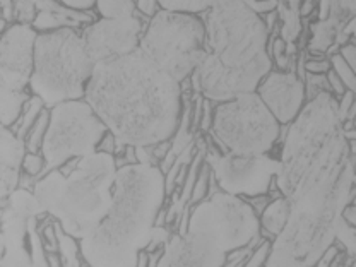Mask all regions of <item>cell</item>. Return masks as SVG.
Segmentation results:
<instances>
[{
  "label": "cell",
  "mask_w": 356,
  "mask_h": 267,
  "mask_svg": "<svg viewBox=\"0 0 356 267\" xmlns=\"http://www.w3.org/2000/svg\"><path fill=\"white\" fill-rule=\"evenodd\" d=\"M21 172L28 177H38L44 173V159L40 153H26L21 163Z\"/></svg>",
  "instance_id": "25"
},
{
  "label": "cell",
  "mask_w": 356,
  "mask_h": 267,
  "mask_svg": "<svg viewBox=\"0 0 356 267\" xmlns=\"http://www.w3.org/2000/svg\"><path fill=\"white\" fill-rule=\"evenodd\" d=\"M337 103V115H339V120L344 122L348 117V111H350L351 106L355 105V91H344L343 95L339 96V102L336 99Z\"/></svg>",
  "instance_id": "26"
},
{
  "label": "cell",
  "mask_w": 356,
  "mask_h": 267,
  "mask_svg": "<svg viewBox=\"0 0 356 267\" xmlns=\"http://www.w3.org/2000/svg\"><path fill=\"white\" fill-rule=\"evenodd\" d=\"M331 67H332L334 74H336V76L341 79V83L344 84V88H346L348 91H355V88H356L355 70L351 69V67L348 65L343 58H341L339 54H334L331 57Z\"/></svg>",
  "instance_id": "22"
},
{
  "label": "cell",
  "mask_w": 356,
  "mask_h": 267,
  "mask_svg": "<svg viewBox=\"0 0 356 267\" xmlns=\"http://www.w3.org/2000/svg\"><path fill=\"white\" fill-rule=\"evenodd\" d=\"M83 36L70 28L36 35L29 88L44 106L83 99L95 69Z\"/></svg>",
  "instance_id": "6"
},
{
  "label": "cell",
  "mask_w": 356,
  "mask_h": 267,
  "mask_svg": "<svg viewBox=\"0 0 356 267\" xmlns=\"http://www.w3.org/2000/svg\"><path fill=\"white\" fill-rule=\"evenodd\" d=\"M337 252H339V248H337V245L332 243L331 247H329L327 250H325L324 254H322L321 257L317 259V262H315L314 267H329V266H331L332 259L337 255Z\"/></svg>",
  "instance_id": "28"
},
{
  "label": "cell",
  "mask_w": 356,
  "mask_h": 267,
  "mask_svg": "<svg viewBox=\"0 0 356 267\" xmlns=\"http://www.w3.org/2000/svg\"><path fill=\"white\" fill-rule=\"evenodd\" d=\"M26 154L24 140L9 127L0 125V207L21 184V163Z\"/></svg>",
  "instance_id": "16"
},
{
  "label": "cell",
  "mask_w": 356,
  "mask_h": 267,
  "mask_svg": "<svg viewBox=\"0 0 356 267\" xmlns=\"http://www.w3.org/2000/svg\"><path fill=\"white\" fill-rule=\"evenodd\" d=\"M289 218L274 238L312 267L336 242L343 209L353 200L355 140H346L332 92L305 103L286 127L276 178Z\"/></svg>",
  "instance_id": "1"
},
{
  "label": "cell",
  "mask_w": 356,
  "mask_h": 267,
  "mask_svg": "<svg viewBox=\"0 0 356 267\" xmlns=\"http://www.w3.org/2000/svg\"><path fill=\"white\" fill-rule=\"evenodd\" d=\"M140 21L134 14L129 16H111L92 22L83 31L92 62L110 60L137 50L140 40Z\"/></svg>",
  "instance_id": "13"
},
{
  "label": "cell",
  "mask_w": 356,
  "mask_h": 267,
  "mask_svg": "<svg viewBox=\"0 0 356 267\" xmlns=\"http://www.w3.org/2000/svg\"><path fill=\"white\" fill-rule=\"evenodd\" d=\"M209 131L221 153L267 154L280 140L281 125L254 91L216 103Z\"/></svg>",
  "instance_id": "8"
},
{
  "label": "cell",
  "mask_w": 356,
  "mask_h": 267,
  "mask_svg": "<svg viewBox=\"0 0 356 267\" xmlns=\"http://www.w3.org/2000/svg\"><path fill=\"white\" fill-rule=\"evenodd\" d=\"M255 92L280 125H289L305 106V84L293 70L273 72L261 81Z\"/></svg>",
  "instance_id": "15"
},
{
  "label": "cell",
  "mask_w": 356,
  "mask_h": 267,
  "mask_svg": "<svg viewBox=\"0 0 356 267\" xmlns=\"http://www.w3.org/2000/svg\"><path fill=\"white\" fill-rule=\"evenodd\" d=\"M204 40V22L195 14L163 9L147 24L137 50L151 64L181 84L197 69Z\"/></svg>",
  "instance_id": "7"
},
{
  "label": "cell",
  "mask_w": 356,
  "mask_h": 267,
  "mask_svg": "<svg viewBox=\"0 0 356 267\" xmlns=\"http://www.w3.org/2000/svg\"><path fill=\"white\" fill-rule=\"evenodd\" d=\"M165 10H177V13H202V10H209L211 7L218 6V3L229 2V0H158ZM247 2V0H243Z\"/></svg>",
  "instance_id": "20"
},
{
  "label": "cell",
  "mask_w": 356,
  "mask_h": 267,
  "mask_svg": "<svg viewBox=\"0 0 356 267\" xmlns=\"http://www.w3.org/2000/svg\"><path fill=\"white\" fill-rule=\"evenodd\" d=\"M303 84H305L307 102L314 99L315 96H318L321 92H331L329 91V84H327V79H325V74L307 72V79H303Z\"/></svg>",
  "instance_id": "23"
},
{
  "label": "cell",
  "mask_w": 356,
  "mask_h": 267,
  "mask_svg": "<svg viewBox=\"0 0 356 267\" xmlns=\"http://www.w3.org/2000/svg\"><path fill=\"white\" fill-rule=\"evenodd\" d=\"M289 218V202L281 195V197L273 199L270 202H267V206L262 209L261 216H259V225L262 226V229L270 235L273 238H276L286 226Z\"/></svg>",
  "instance_id": "17"
},
{
  "label": "cell",
  "mask_w": 356,
  "mask_h": 267,
  "mask_svg": "<svg viewBox=\"0 0 356 267\" xmlns=\"http://www.w3.org/2000/svg\"><path fill=\"white\" fill-rule=\"evenodd\" d=\"M36 33L29 24H14L0 38V125L10 127L19 118L29 96L26 88L33 70Z\"/></svg>",
  "instance_id": "11"
},
{
  "label": "cell",
  "mask_w": 356,
  "mask_h": 267,
  "mask_svg": "<svg viewBox=\"0 0 356 267\" xmlns=\"http://www.w3.org/2000/svg\"><path fill=\"white\" fill-rule=\"evenodd\" d=\"M329 69H331V65L325 60H310L305 64V70L310 74H325Z\"/></svg>",
  "instance_id": "30"
},
{
  "label": "cell",
  "mask_w": 356,
  "mask_h": 267,
  "mask_svg": "<svg viewBox=\"0 0 356 267\" xmlns=\"http://www.w3.org/2000/svg\"><path fill=\"white\" fill-rule=\"evenodd\" d=\"M43 106H44L43 102L40 98H36V96L29 98L28 102L24 103V106H22L19 118H17V120L9 127L10 131L16 134L19 139L24 140L26 134H28L29 129H31L33 122L36 120V117H38L40 111L43 110Z\"/></svg>",
  "instance_id": "18"
},
{
  "label": "cell",
  "mask_w": 356,
  "mask_h": 267,
  "mask_svg": "<svg viewBox=\"0 0 356 267\" xmlns=\"http://www.w3.org/2000/svg\"><path fill=\"white\" fill-rule=\"evenodd\" d=\"M62 2H64L65 6L72 7V9L86 10V9H91V7L95 6L96 0H62Z\"/></svg>",
  "instance_id": "31"
},
{
  "label": "cell",
  "mask_w": 356,
  "mask_h": 267,
  "mask_svg": "<svg viewBox=\"0 0 356 267\" xmlns=\"http://www.w3.org/2000/svg\"><path fill=\"white\" fill-rule=\"evenodd\" d=\"M346 267H353V266H346Z\"/></svg>",
  "instance_id": "34"
},
{
  "label": "cell",
  "mask_w": 356,
  "mask_h": 267,
  "mask_svg": "<svg viewBox=\"0 0 356 267\" xmlns=\"http://www.w3.org/2000/svg\"><path fill=\"white\" fill-rule=\"evenodd\" d=\"M226 252L206 233L188 226L184 235H175L165 243L156 267H221Z\"/></svg>",
  "instance_id": "14"
},
{
  "label": "cell",
  "mask_w": 356,
  "mask_h": 267,
  "mask_svg": "<svg viewBox=\"0 0 356 267\" xmlns=\"http://www.w3.org/2000/svg\"><path fill=\"white\" fill-rule=\"evenodd\" d=\"M204 159L221 192L235 197L266 195L280 170V159L269 154H233L209 149Z\"/></svg>",
  "instance_id": "12"
},
{
  "label": "cell",
  "mask_w": 356,
  "mask_h": 267,
  "mask_svg": "<svg viewBox=\"0 0 356 267\" xmlns=\"http://www.w3.org/2000/svg\"><path fill=\"white\" fill-rule=\"evenodd\" d=\"M202 22L204 51L192 77L204 99L220 103L254 92L273 67L266 21L248 2L229 0L211 7Z\"/></svg>",
  "instance_id": "3"
},
{
  "label": "cell",
  "mask_w": 356,
  "mask_h": 267,
  "mask_svg": "<svg viewBox=\"0 0 356 267\" xmlns=\"http://www.w3.org/2000/svg\"><path fill=\"white\" fill-rule=\"evenodd\" d=\"M47 213L33 192L17 187L0 207V267H48L38 221Z\"/></svg>",
  "instance_id": "10"
},
{
  "label": "cell",
  "mask_w": 356,
  "mask_h": 267,
  "mask_svg": "<svg viewBox=\"0 0 356 267\" xmlns=\"http://www.w3.org/2000/svg\"><path fill=\"white\" fill-rule=\"evenodd\" d=\"M264 267H307L303 261L296 259L291 252L281 245L270 242L269 254H267Z\"/></svg>",
  "instance_id": "21"
},
{
  "label": "cell",
  "mask_w": 356,
  "mask_h": 267,
  "mask_svg": "<svg viewBox=\"0 0 356 267\" xmlns=\"http://www.w3.org/2000/svg\"><path fill=\"white\" fill-rule=\"evenodd\" d=\"M2 250H3V248H2V238H0V259H2Z\"/></svg>",
  "instance_id": "33"
},
{
  "label": "cell",
  "mask_w": 356,
  "mask_h": 267,
  "mask_svg": "<svg viewBox=\"0 0 356 267\" xmlns=\"http://www.w3.org/2000/svg\"><path fill=\"white\" fill-rule=\"evenodd\" d=\"M117 170L113 154L95 151L77 158L70 172H47L31 192L65 235L83 240L108 213Z\"/></svg>",
  "instance_id": "5"
},
{
  "label": "cell",
  "mask_w": 356,
  "mask_h": 267,
  "mask_svg": "<svg viewBox=\"0 0 356 267\" xmlns=\"http://www.w3.org/2000/svg\"><path fill=\"white\" fill-rule=\"evenodd\" d=\"M325 79H327V84H329V91L334 92L336 96H341L344 91H346V88H344V84L341 83L339 77L334 74L332 69H329L327 72H325Z\"/></svg>",
  "instance_id": "27"
},
{
  "label": "cell",
  "mask_w": 356,
  "mask_h": 267,
  "mask_svg": "<svg viewBox=\"0 0 356 267\" xmlns=\"http://www.w3.org/2000/svg\"><path fill=\"white\" fill-rule=\"evenodd\" d=\"M181 84L151 64L139 50L98 62L84 102L124 146L170 140L180 124Z\"/></svg>",
  "instance_id": "2"
},
{
  "label": "cell",
  "mask_w": 356,
  "mask_h": 267,
  "mask_svg": "<svg viewBox=\"0 0 356 267\" xmlns=\"http://www.w3.org/2000/svg\"><path fill=\"white\" fill-rule=\"evenodd\" d=\"M209 177H211V172L209 168L206 166H202L199 172V177L195 178L194 181V187H192V194H191V199H188V202L185 204V206H195V204L200 202V200H204L207 194V184H209Z\"/></svg>",
  "instance_id": "24"
},
{
  "label": "cell",
  "mask_w": 356,
  "mask_h": 267,
  "mask_svg": "<svg viewBox=\"0 0 356 267\" xmlns=\"http://www.w3.org/2000/svg\"><path fill=\"white\" fill-rule=\"evenodd\" d=\"M165 194V175L158 165L118 166L108 213L79 240L84 262L89 267H136L139 252L151 242Z\"/></svg>",
  "instance_id": "4"
},
{
  "label": "cell",
  "mask_w": 356,
  "mask_h": 267,
  "mask_svg": "<svg viewBox=\"0 0 356 267\" xmlns=\"http://www.w3.org/2000/svg\"><path fill=\"white\" fill-rule=\"evenodd\" d=\"M147 264H149V252L140 250L139 255H137L136 267H147Z\"/></svg>",
  "instance_id": "32"
},
{
  "label": "cell",
  "mask_w": 356,
  "mask_h": 267,
  "mask_svg": "<svg viewBox=\"0 0 356 267\" xmlns=\"http://www.w3.org/2000/svg\"><path fill=\"white\" fill-rule=\"evenodd\" d=\"M48 115H50V111L47 108L40 111L36 120L33 122L31 129H29L28 134H26L24 137L26 153H40V151H42L43 137H44V132H47V125H48Z\"/></svg>",
  "instance_id": "19"
},
{
  "label": "cell",
  "mask_w": 356,
  "mask_h": 267,
  "mask_svg": "<svg viewBox=\"0 0 356 267\" xmlns=\"http://www.w3.org/2000/svg\"><path fill=\"white\" fill-rule=\"evenodd\" d=\"M106 132L103 122L84 99H70L51 106L42 144L44 173L69 159L95 153Z\"/></svg>",
  "instance_id": "9"
},
{
  "label": "cell",
  "mask_w": 356,
  "mask_h": 267,
  "mask_svg": "<svg viewBox=\"0 0 356 267\" xmlns=\"http://www.w3.org/2000/svg\"><path fill=\"white\" fill-rule=\"evenodd\" d=\"M339 55H341V58H343V60L355 70V64H356V47L355 44L353 43L344 44V47L341 48Z\"/></svg>",
  "instance_id": "29"
}]
</instances>
